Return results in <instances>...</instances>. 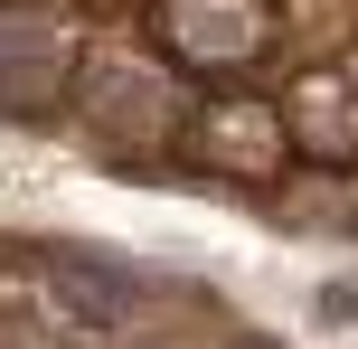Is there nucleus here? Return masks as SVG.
<instances>
[{
    "instance_id": "f257e3e1",
    "label": "nucleus",
    "mask_w": 358,
    "mask_h": 349,
    "mask_svg": "<svg viewBox=\"0 0 358 349\" xmlns=\"http://www.w3.org/2000/svg\"><path fill=\"white\" fill-rule=\"evenodd\" d=\"M151 57L179 76H208V85H245L273 66L283 48V10L273 0H151L142 10Z\"/></svg>"
},
{
    "instance_id": "7ed1b4c3",
    "label": "nucleus",
    "mask_w": 358,
    "mask_h": 349,
    "mask_svg": "<svg viewBox=\"0 0 358 349\" xmlns=\"http://www.w3.org/2000/svg\"><path fill=\"white\" fill-rule=\"evenodd\" d=\"M273 113H283L292 161H311V170H358V66H311V76H292V94H283Z\"/></svg>"
},
{
    "instance_id": "39448f33",
    "label": "nucleus",
    "mask_w": 358,
    "mask_h": 349,
    "mask_svg": "<svg viewBox=\"0 0 358 349\" xmlns=\"http://www.w3.org/2000/svg\"><path fill=\"white\" fill-rule=\"evenodd\" d=\"M57 302H66V321H85V331H132V321L151 312V283L132 274V264H104V255H66L48 264Z\"/></svg>"
},
{
    "instance_id": "20e7f679",
    "label": "nucleus",
    "mask_w": 358,
    "mask_h": 349,
    "mask_svg": "<svg viewBox=\"0 0 358 349\" xmlns=\"http://www.w3.org/2000/svg\"><path fill=\"white\" fill-rule=\"evenodd\" d=\"M66 76H76V38H57L48 19H0V104L19 113H48L66 104Z\"/></svg>"
},
{
    "instance_id": "423d86ee",
    "label": "nucleus",
    "mask_w": 358,
    "mask_h": 349,
    "mask_svg": "<svg viewBox=\"0 0 358 349\" xmlns=\"http://www.w3.org/2000/svg\"><path fill=\"white\" fill-rule=\"evenodd\" d=\"M66 94L76 104H113V113H85L104 142H132V132H151V142H179V123H170V94L151 85V76H132V66H85V76H66Z\"/></svg>"
},
{
    "instance_id": "f03ea898",
    "label": "nucleus",
    "mask_w": 358,
    "mask_h": 349,
    "mask_svg": "<svg viewBox=\"0 0 358 349\" xmlns=\"http://www.w3.org/2000/svg\"><path fill=\"white\" fill-rule=\"evenodd\" d=\"M179 161L208 170V180H236V189H273L292 170V142H283V113L255 104V94H217V104H189L179 113Z\"/></svg>"
}]
</instances>
